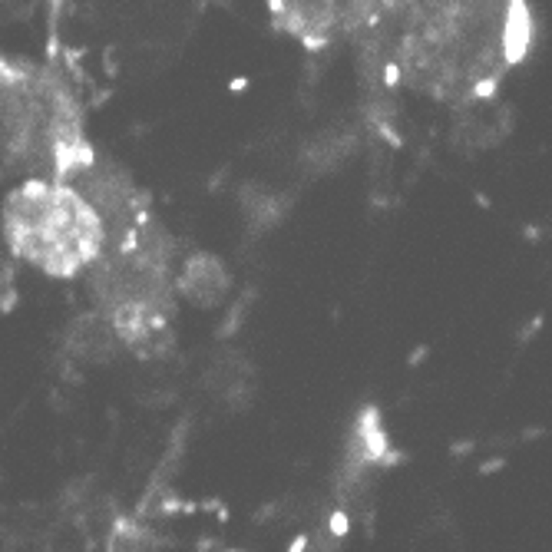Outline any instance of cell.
Instances as JSON below:
<instances>
[{
	"mask_svg": "<svg viewBox=\"0 0 552 552\" xmlns=\"http://www.w3.org/2000/svg\"><path fill=\"white\" fill-rule=\"evenodd\" d=\"M4 239L30 268L76 278L106 245V222L70 179H20L4 202Z\"/></svg>",
	"mask_w": 552,
	"mask_h": 552,
	"instance_id": "277c9868",
	"label": "cell"
},
{
	"mask_svg": "<svg viewBox=\"0 0 552 552\" xmlns=\"http://www.w3.org/2000/svg\"><path fill=\"white\" fill-rule=\"evenodd\" d=\"M225 268L218 265L212 255H199L185 265V275H179V291L185 298H192V301H202V304H212L218 294L225 291Z\"/></svg>",
	"mask_w": 552,
	"mask_h": 552,
	"instance_id": "8992f818",
	"label": "cell"
},
{
	"mask_svg": "<svg viewBox=\"0 0 552 552\" xmlns=\"http://www.w3.org/2000/svg\"><path fill=\"white\" fill-rule=\"evenodd\" d=\"M529 30L522 0H403L380 66L417 96L466 106L496 93L526 54Z\"/></svg>",
	"mask_w": 552,
	"mask_h": 552,
	"instance_id": "6da1fadb",
	"label": "cell"
},
{
	"mask_svg": "<svg viewBox=\"0 0 552 552\" xmlns=\"http://www.w3.org/2000/svg\"><path fill=\"white\" fill-rule=\"evenodd\" d=\"M89 159L80 103L63 76L0 54V179H73Z\"/></svg>",
	"mask_w": 552,
	"mask_h": 552,
	"instance_id": "7a4b0ae2",
	"label": "cell"
},
{
	"mask_svg": "<svg viewBox=\"0 0 552 552\" xmlns=\"http://www.w3.org/2000/svg\"><path fill=\"white\" fill-rule=\"evenodd\" d=\"M116 347H123L120 337H116L113 325L99 311L83 314V318H76L73 325H70V334H66L70 358L87 360V364H99V360H109V354Z\"/></svg>",
	"mask_w": 552,
	"mask_h": 552,
	"instance_id": "5b68a950",
	"label": "cell"
},
{
	"mask_svg": "<svg viewBox=\"0 0 552 552\" xmlns=\"http://www.w3.org/2000/svg\"><path fill=\"white\" fill-rule=\"evenodd\" d=\"M83 275L96 311L113 325L123 347L152 354L165 344L175 318L172 249L149 215L109 232L103 251Z\"/></svg>",
	"mask_w": 552,
	"mask_h": 552,
	"instance_id": "3957f363",
	"label": "cell"
}]
</instances>
